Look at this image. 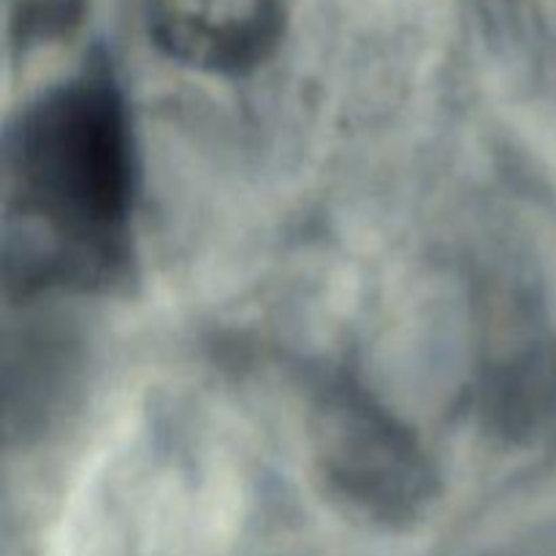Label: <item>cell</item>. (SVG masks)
Wrapping results in <instances>:
<instances>
[{
  "mask_svg": "<svg viewBox=\"0 0 556 556\" xmlns=\"http://www.w3.org/2000/svg\"><path fill=\"white\" fill-rule=\"evenodd\" d=\"M134 130L106 60L43 90L3 139L5 291L98 293L134 266Z\"/></svg>",
  "mask_w": 556,
  "mask_h": 556,
  "instance_id": "obj_1",
  "label": "cell"
},
{
  "mask_svg": "<svg viewBox=\"0 0 556 556\" xmlns=\"http://www.w3.org/2000/svg\"><path fill=\"white\" fill-rule=\"evenodd\" d=\"M307 448L315 486L353 525L410 530L438 503V472L421 440L353 380L331 378L315 391Z\"/></svg>",
  "mask_w": 556,
  "mask_h": 556,
  "instance_id": "obj_2",
  "label": "cell"
},
{
  "mask_svg": "<svg viewBox=\"0 0 556 556\" xmlns=\"http://www.w3.org/2000/svg\"><path fill=\"white\" fill-rule=\"evenodd\" d=\"M150 38L179 65L237 76L275 54L286 0H144Z\"/></svg>",
  "mask_w": 556,
  "mask_h": 556,
  "instance_id": "obj_3",
  "label": "cell"
}]
</instances>
